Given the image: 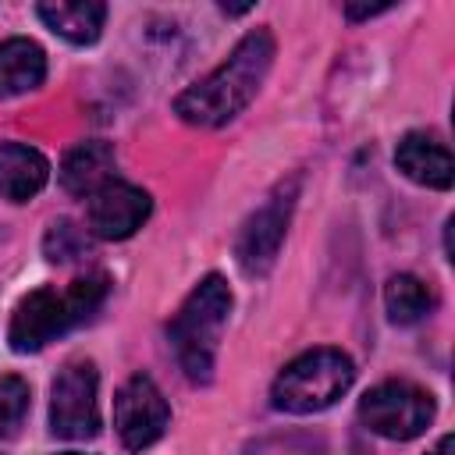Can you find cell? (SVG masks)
Wrapping results in <instances>:
<instances>
[{
    "mask_svg": "<svg viewBox=\"0 0 455 455\" xmlns=\"http://www.w3.org/2000/svg\"><path fill=\"white\" fill-rule=\"evenodd\" d=\"M274 53H277V43L270 28L245 32L224 64H217L206 78H199L174 100V114L196 128H220L235 121L256 100L274 64Z\"/></svg>",
    "mask_w": 455,
    "mask_h": 455,
    "instance_id": "obj_1",
    "label": "cell"
},
{
    "mask_svg": "<svg viewBox=\"0 0 455 455\" xmlns=\"http://www.w3.org/2000/svg\"><path fill=\"white\" fill-rule=\"evenodd\" d=\"M110 291V277L103 270L82 274L64 288H36L28 291L14 313H11V327H7V341L14 352H39L50 341H57L60 334H68L71 327L85 323L107 299Z\"/></svg>",
    "mask_w": 455,
    "mask_h": 455,
    "instance_id": "obj_2",
    "label": "cell"
},
{
    "mask_svg": "<svg viewBox=\"0 0 455 455\" xmlns=\"http://www.w3.org/2000/svg\"><path fill=\"white\" fill-rule=\"evenodd\" d=\"M235 295L228 288V281L220 274H206L188 299L181 302V309L171 316L167 323V341L178 355L181 373L192 384H210L213 370H217V348H220V334L228 327Z\"/></svg>",
    "mask_w": 455,
    "mask_h": 455,
    "instance_id": "obj_3",
    "label": "cell"
},
{
    "mask_svg": "<svg viewBox=\"0 0 455 455\" xmlns=\"http://www.w3.org/2000/svg\"><path fill=\"white\" fill-rule=\"evenodd\" d=\"M352 380H355V366L341 348H309L277 373L270 387V402L281 412L313 416L331 409L352 387Z\"/></svg>",
    "mask_w": 455,
    "mask_h": 455,
    "instance_id": "obj_4",
    "label": "cell"
},
{
    "mask_svg": "<svg viewBox=\"0 0 455 455\" xmlns=\"http://www.w3.org/2000/svg\"><path fill=\"white\" fill-rule=\"evenodd\" d=\"M299 199V178H291L288 185H277L263 206H256L245 224L238 228L235 238V259L242 267L245 277H267L281 256L288 224H291V210Z\"/></svg>",
    "mask_w": 455,
    "mask_h": 455,
    "instance_id": "obj_5",
    "label": "cell"
},
{
    "mask_svg": "<svg viewBox=\"0 0 455 455\" xmlns=\"http://www.w3.org/2000/svg\"><path fill=\"white\" fill-rule=\"evenodd\" d=\"M437 405L430 398V391L409 384V380H384L377 387H370L359 398V419L370 434L387 437V441H412L419 437L430 419H434Z\"/></svg>",
    "mask_w": 455,
    "mask_h": 455,
    "instance_id": "obj_6",
    "label": "cell"
},
{
    "mask_svg": "<svg viewBox=\"0 0 455 455\" xmlns=\"http://www.w3.org/2000/svg\"><path fill=\"white\" fill-rule=\"evenodd\" d=\"M50 430L64 441L100 434V373L89 359L68 363L50 387Z\"/></svg>",
    "mask_w": 455,
    "mask_h": 455,
    "instance_id": "obj_7",
    "label": "cell"
},
{
    "mask_svg": "<svg viewBox=\"0 0 455 455\" xmlns=\"http://www.w3.org/2000/svg\"><path fill=\"white\" fill-rule=\"evenodd\" d=\"M171 427V405L153 384V377L135 373L114 395V430L124 451H142L156 444Z\"/></svg>",
    "mask_w": 455,
    "mask_h": 455,
    "instance_id": "obj_8",
    "label": "cell"
},
{
    "mask_svg": "<svg viewBox=\"0 0 455 455\" xmlns=\"http://www.w3.org/2000/svg\"><path fill=\"white\" fill-rule=\"evenodd\" d=\"M153 213V199L146 188L128 185V181H107L100 192L89 196V231L107 242H124L132 238L146 217Z\"/></svg>",
    "mask_w": 455,
    "mask_h": 455,
    "instance_id": "obj_9",
    "label": "cell"
},
{
    "mask_svg": "<svg viewBox=\"0 0 455 455\" xmlns=\"http://www.w3.org/2000/svg\"><path fill=\"white\" fill-rule=\"evenodd\" d=\"M395 167L423 185V188H437V192H448L451 181H455V167H451V153L448 146L434 135V132H409L398 139L395 146Z\"/></svg>",
    "mask_w": 455,
    "mask_h": 455,
    "instance_id": "obj_10",
    "label": "cell"
},
{
    "mask_svg": "<svg viewBox=\"0 0 455 455\" xmlns=\"http://www.w3.org/2000/svg\"><path fill=\"white\" fill-rule=\"evenodd\" d=\"M114 146L103 139H85L75 149H68V156L60 160V188L68 196H92L100 192L107 181H114Z\"/></svg>",
    "mask_w": 455,
    "mask_h": 455,
    "instance_id": "obj_11",
    "label": "cell"
},
{
    "mask_svg": "<svg viewBox=\"0 0 455 455\" xmlns=\"http://www.w3.org/2000/svg\"><path fill=\"white\" fill-rule=\"evenodd\" d=\"M50 181V160L25 142H0V199L28 203Z\"/></svg>",
    "mask_w": 455,
    "mask_h": 455,
    "instance_id": "obj_12",
    "label": "cell"
},
{
    "mask_svg": "<svg viewBox=\"0 0 455 455\" xmlns=\"http://www.w3.org/2000/svg\"><path fill=\"white\" fill-rule=\"evenodd\" d=\"M36 14L60 39H68L75 46H89L103 32L107 4H100V0H50V4H39Z\"/></svg>",
    "mask_w": 455,
    "mask_h": 455,
    "instance_id": "obj_13",
    "label": "cell"
},
{
    "mask_svg": "<svg viewBox=\"0 0 455 455\" xmlns=\"http://www.w3.org/2000/svg\"><path fill=\"white\" fill-rule=\"evenodd\" d=\"M46 78V53L39 43L14 36L0 39V100L39 89Z\"/></svg>",
    "mask_w": 455,
    "mask_h": 455,
    "instance_id": "obj_14",
    "label": "cell"
},
{
    "mask_svg": "<svg viewBox=\"0 0 455 455\" xmlns=\"http://www.w3.org/2000/svg\"><path fill=\"white\" fill-rule=\"evenodd\" d=\"M384 309H387L391 323L409 327L434 309V291L416 274H395L384 284Z\"/></svg>",
    "mask_w": 455,
    "mask_h": 455,
    "instance_id": "obj_15",
    "label": "cell"
},
{
    "mask_svg": "<svg viewBox=\"0 0 455 455\" xmlns=\"http://www.w3.org/2000/svg\"><path fill=\"white\" fill-rule=\"evenodd\" d=\"M89 249H92L89 231L78 228L75 220H53L50 231H46V238H43V252H46V259H53V263L82 259Z\"/></svg>",
    "mask_w": 455,
    "mask_h": 455,
    "instance_id": "obj_16",
    "label": "cell"
},
{
    "mask_svg": "<svg viewBox=\"0 0 455 455\" xmlns=\"http://www.w3.org/2000/svg\"><path fill=\"white\" fill-rule=\"evenodd\" d=\"M28 402H32L28 384L21 377H14V373H4L0 377V441L18 434V427L28 416Z\"/></svg>",
    "mask_w": 455,
    "mask_h": 455,
    "instance_id": "obj_17",
    "label": "cell"
},
{
    "mask_svg": "<svg viewBox=\"0 0 455 455\" xmlns=\"http://www.w3.org/2000/svg\"><path fill=\"white\" fill-rule=\"evenodd\" d=\"M384 11H391V7H355V4H348V7H345V18L359 21V18H377V14H384Z\"/></svg>",
    "mask_w": 455,
    "mask_h": 455,
    "instance_id": "obj_18",
    "label": "cell"
},
{
    "mask_svg": "<svg viewBox=\"0 0 455 455\" xmlns=\"http://www.w3.org/2000/svg\"><path fill=\"white\" fill-rule=\"evenodd\" d=\"M427 455H451V437L444 434V437L437 441V448H434V451H427Z\"/></svg>",
    "mask_w": 455,
    "mask_h": 455,
    "instance_id": "obj_19",
    "label": "cell"
},
{
    "mask_svg": "<svg viewBox=\"0 0 455 455\" xmlns=\"http://www.w3.org/2000/svg\"><path fill=\"white\" fill-rule=\"evenodd\" d=\"M60 455H82V451H60Z\"/></svg>",
    "mask_w": 455,
    "mask_h": 455,
    "instance_id": "obj_20",
    "label": "cell"
}]
</instances>
